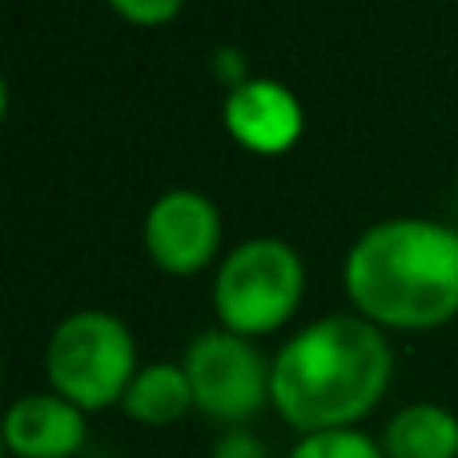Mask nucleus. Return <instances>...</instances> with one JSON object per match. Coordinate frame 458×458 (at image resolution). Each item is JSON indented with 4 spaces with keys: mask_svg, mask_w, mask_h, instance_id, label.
<instances>
[{
    "mask_svg": "<svg viewBox=\"0 0 458 458\" xmlns=\"http://www.w3.org/2000/svg\"><path fill=\"white\" fill-rule=\"evenodd\" d=\"M394 378L386 330L362 314H330L274 354L269 406L298 435L358 427L378 411Z\"/></svg>",
    "mask_w": 458,
    "mask_h": 458,
    "instance_id": "nucleus-1",
    "label": "nucleus"
},
{
    "mask_svg": "<svg viewBox=\"0 0 458 458\" xmlns=\"http://www.w3.org/2000/svg\"><path fill=\"white\" fill-rule=\"evenodd\" d=\"M342 285L378 330H438L458 318V229L430 217L370 225L342 261Z\"/></svg>",
    "mask_w": 458,
    "mask_h": 458,
    "instance_id": "nucleus-2",
    "label": "nucleus"
},
{
    "mask_svg": "<svg viewBox=\"0 0 458 458\" xmlns=\"http://www.w3.org/2000/svg\"><path fill=\"white\" fill-rule=\"evenodd\" d=\"M133 330L109 310H77L61 318L45 346L48 390L69 398L81 411L121 406L125 390L137 378Z\"/></svg>",
    "mask_w": 458,
    "mask_h": 458,
    "instance_id": "nucleus-3",
    "label": "nucleus"
},
{
    "mask_svg": "<svg viewBox=\"0 0 458 458\" xmlns=\"http://www.w3.org/2000/svg\"><path fill=\"white\" fill-rule=\"evenodd\" d=\"M306 266L282 237H250L222 258L214 277V314L242 338L277 334L301 306Z\"/></svg>",
    "mask_w": 458,
    "mask_h": 458,
    "instance_id": "nucleus-4",
    "label": "nucleus"
},
{
    "mask_svg": "<svg viewBox=\"0 0 458 458\" xmlns=\"http://www.w3.org/2000/svg\"><path fill=\"white\" fill-rule=\"evenodd\" d=\"M193 386V403L206 419L222 422L225 430L245 427L261 406H269V374L274 362L253 346V338L229 330H206L185 346L182 358Z\"/></svg>",
    "mask_w": 458,
    "mask_h": 458,
    "instance_id": "nucleus-5",
    "label": "nucleus"
},
{
    "mask_svg": "<svg viewBox=\"0 0 458 458\" xmlns=\"http://www.w3.org/2000/svg\"><path fill=\"white\" fill-rule=\"evenodd\" d=\"M141 242L149 261L169 277H193L222 250V214L198 190H169L145 214Z\"/></svg>",
    "mask_w": 458,
    "mask_h": 458,
    "instance_id": "nucleus-6",
    "label": "nucleus"
},
{
    "mask_svg": "<svg viewBox=\"0 0 458 458\" xmlns=\"http://www.w3.org/2000/svg\"><path fill=\"white\" fill-rule=\"evenodd\" d=\"M222 125L242 149L261 153V157H277V153H290L298 145L306 113H301V101L282 81L250 77L242 89L225 93Z\"/></svg>",
    "mask_w": 458,
    "mask_h": 458,
    "instance_id": "nucleus-7",
    "label": "nucleus"
},
{
    "mask_svg": "<svg viewBox=\"0 0 458 458\" xmlns=\"http://www.w3.org/2000/svg\"><path fill=\"white\" fill-rule=\"evenodd\" d=\"M85 438V411L53 390L21 394L4 414V446L13 458H77Z\"/></svg>",
    "mask_w": 458,
    "mask_h": 458,
    "instance_id": "nucleus-8",
    "label": "nucleus"
},
{
    "mask_svg": "<svg viewBox=\"0 0 458 458\" xmlns=\"http://www.w3.org/2000/svg\"><path fill=\"white\" fill-rule=\"evenodd\" d=\"M386 458H458V414L438 403H411L382 430Z\"/></svg>",
    "mask_w": 458,
    "mask_h": 458,
    "instance_id": "nucleus-9",
    "label": "nucleus"
},
{
    "mask_svg": "<svg viewBox=\"0 0 458 458\" xmlns=\"http://www.w3.org/2000/svg\"><path fill=\"white\" fill-rule=\"evenodd\" d=\"M193 386L182 362H153L141 366L133 386L121 398V411L141 427H174L193 411Z\"/></svg>",
    "mask_w": 458,
    "mask_h": 458,
    "instance_id": "nucleus-10",
    "label": "nucleus"
},
{
    "mask_svg": "<svg viewBox=\"0 0 458 458\" xmlns=\"http://www.w3.org/2000/svg\"><path fill=\"white\" fill-rule=\"evenodd\" d=\"M290 458H386L382 438H370L366 430H318V435H301L293 443Z\"/></svg>",
    "mask_w": 458,
    "mask_h": 458,
    "instance_id": "nucleus-11",
    "label": "nucleus"
},
{
    "mask_svg": "<svg viewBox=\"0 0 458 458\" xmlns=\"http://www.w3.org/2000/svg\"><path fill=\"white\" fill-rule=\"evenodd\" d=\"M109 8L137 29H161V24L177 21L185 0H109Z\"/></svg>",
    "mask_w": 458,
    "mask_h": 458,
    "instance_id": "nucleus-12",
    "label": "nucleus"
},
{
    "mask_svg": "<svg viewBox=\"0 0 458 458\" xmlns=\"http://www.w3.org/2000/svg\"><path fill=\"white\" fill-rule=\"evenodd\" d=\"M209 69H214V77L222 81L229 93H233V89H242L245 81L253 77V72H250V61H245L237 48H217L214 61H209Z\"/></svg>",
    "mask_w": 458,
    "mask_h": 458,
    "instance_id": "nucleus-13",
    "label": "nucleus"
},
{
    "mask_svg": "<svg viewBox=\"0 0 458 458\" xmlns=\"http://www.w3.org/2000/svg\"><path fill=\"white\" fill-rule=\"evenodd\" d=\"M214 458H266V446L245 427H233L214 443Z\"/></svg>",
    "mask_w": 458,
    "mask_h": 458,
    "instance_id": "nucleus-14",
    "label": "nucleus"
}]
</instances>
